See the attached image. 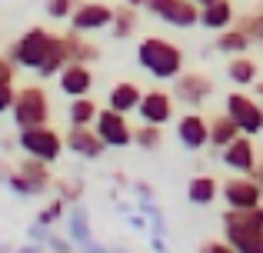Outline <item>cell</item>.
Instances as JSON below:
<instances>
[{
    "mask_svg": "<svg viewBox=\"0 0 263 253\" xmlns=\"http://www.w3.org/2000/svg\"><path fill=\"white\" fill-rule=\"evenodd\" d=\"M140 84H134V80H120V84L110 87L107 93V107L110 110H120V113H134L137 104H140Z\"/></svg>",
    "mask_w": 263,
    "mask_h": 253,
    "instance_id": "d6986e66",
    "label": "cell"
},
{
    "mask_svg": "<svg viewBox=\"0 0 263 253\" xmlns=\"http://www.w3.org/2000/svg\"><path fill=\"white\" fill-rule=\"evenodd\" d=\"M50 253H57V250H50Z\"/></svg>",
    "mask_w": 263,
    "mask_h": 253,
    "instance_id": "7bdbcfd3",
    "label": "cell"
},
{
    "mask_svg": "<svg viewBox=\"0 0 263 253\" xmlns=\"http://www.w3.org/2000/svg\"><path fill=\"white\" fill-rule=\"evenodd\" d=\"M220 193V183L213 180V177H193L190 183H186V200L197 203V207H206V203H213Z\"/></svg>",
    "mask_w": 263,
    "mask_h": 253,
    "instance_id": "d4e9b609",
    "label": "cell"
},
{
    "mask_svg": "<svg viewBox=\"0 0 263 253\" xmlns=\"http://www.w3.org/2000/svg\"><path fill=\"white\" fill-rule=\"evenodd\" d=\"M57 87L67 97H84V93H90L93 90V70H90V64H77V60L64 64V70L57 73Z\"/></svg>",
    "mask_w": 263,
    "mask_h": 253,
    "instance_id": "4fadbf2b",
    "label": "cell"
},
{
    "mask_svg": "<svg viewBox=\"0 0 263 253\" xmlns=\"http://www.w3.org/2000/svg\"><path fill=\"white\" fill-rule=\"evenodd\" d=\"M137 113H140V124L167 127L170 120H174V93H167V90H147V93H140Z\"/></svg>",
    "mask_w": 263,
    "mask_h": 253,
    "instance_id": "7c38bea8",
    "label": "cell"
},
{
    "mask_svg": "<svg viewBox=\"0 0 263 253\" xmlns=\"http://www.w3.org/2000/svg\"><path fill=\"white\" fill-rule=\"evenodd\" d=\"M7 183H10V190L17 197H33V190H30V183L24 180V177L17 173V170H10V173H7Z\"/></svg>",
    "mask_w": 263,
    "mask_h": 253,
    "instance_id": "836d02e7",
    "label": "cell"
},
{
    "mask_svg": "<svg viewBox=\"0 0 263 253\" xmlns=\"http://www.w3.org/2000/svg\"><path fill=\"white\" fill-rule=\"evenodd\" d=\"M137 64L154 80H174L177 73H183V50L163 37H143L137 47Z\"/></svg>",
    "mask_w": 263,
    "mask_h": 253,
    "instance_id": "7a4b0ae2",
    "label": "cell"
},
{
    "mask_svg": "<svg viewBox=\"0 0 263 253\" xmlns=\"http://www.w3.org/2000/svg\"><path fill=\"white\" fill-rule=\"evenodd\" d=\"M17 147L24 150V157H37L44 163H57L60 153H64V133L53 130L50 124L40 127H24L17 137Z\"/></svg>",
    "mask_w": 263,
    "mask_h": 253,
    "instance_id": "5b68a950",
    "label": "cell"
},
{
    "mask_svg": "<svg viewBox=\"0 0 263 253\" xmlns=\"http://www.w3.org/2000/svg\"><path fill=\"white\" fill-rule=\"evenodd\" d=\"M47 247H50V250H57V253H73L70 240H64V237H47Z\"/></svg>",
    "mask_w": 263,
    "mask_h": 253,
    "instance_id": "8d00e7d4",
    "label": "cell"
},
{
    "mask_svg": "<svg viewBox=\"0 0 263 253\" xmlns=\"http://www.w3.org/2000/svg\"><path fill=\"white\" fill-rule=\"evenodd\" d=\"M64 213H67V200H60V197H57V200H50L37 213V223H40V227H53L57 220H64Z\"/></svg>",
    "mask_w": 263,
    "mask_h": 253,
    "instance_id": "f1b7e54d",
    "label": "cell"
},
{
    "mask_svg": "<svg viewBox=\"0 0 263 253\" xmlns=\"http://www.w3.org/2000/svg\"><path fill=\"white\" fill-rule=\"evenodd\" d=\"M13 70H17V67L7 57H0V84H13Z\"/></svg>",
    "mask_w": 263,
    "mask_h": 253,
    "instance_id": "74e56055",
    "label": "cell"
},
{
    "mask_svg": "<svg viewBox=\"0 0 263 253\" xmlns=\"http://www.w3.org/2000/svg\"><path fill=\"white\" fill-rule=\"evenodd\" d=\"M143 10H150L154 17H160L163 24L180 27V30H190L200 20V7L193 4V0H147Z\"/></svg>",
    "mask_w": 263,
    "mask_h": 253,
    "instance_id": "ba28073f",
    "label": "cell"
},
{
    "mask_svg": "<svg viewBox=\"0 0 263 253\" xmlns=\"http://www.w3.org/2000/svg\"><path fill=\"white\" fill-rule=\"evenodd\" d=\"M64 150L84 157V160H97V157L107 150V143L97 137L93 127H70V130L64 133Z\"/></svg>",
    "mask_w": 263,
    "mask_h": 253,
    "instance_id": "9a60e30c",
    "label": "cell"
},
{
    "mask_svg": "<svg viewBox=\"0 0 263 253\" xmlns=\"http://www.w3.org/2000/svg\"><path fill=\"white\" fill-rule=\"evenodd\" d=\"M137 27H140V7H114V20H110V33H114L117 40H127L137 33Z\"/></svg>",
    "mask_w": 263,
    "mask_h": 253,
    "instance_id": "7402d4cb",
    "label": "cell"
},
{
    "mask_svg": "<svg viewBox=\"0 0 263 253\" xmlns=\"http://www.w3.org/2000/svg\"><path fill=\"white\" fill-rule=\"evenodd\" d=\"M223 167H230L233 173H253L257 170V153H253V140L247 133L233 137L230 143H227L223 150Z\"/></svg>",
    "mask_w": 263,
    "mask_h": 253,
    "instance_id": "5bb4252c",
    "label": "cell"
},
{
    "mask_svg": "<svg viewBox=\"0 0 263 253\" xmlns=\"http://www.w3.org/2000/svg\"><path fill=\"white\" fill-rule=\"evenodd\" d=\"M250 33L243 30V24H237V27H223V30H220V37H217V50L220 53H227V57H237V53H247L250 50Z\"/></svg>",
    "mask_w": 263,
    "mask_h": 253,
    "instance_id": "ffe728a7",
    "label": "cell"
},
{
    "mask_svg": "<svg viewBox=\"0 0 263 253\" xmlns=\"http://www.w3.org/2000/svg\"><path fill=\"white\" fill-rule=\"evenodd\" d=\"M240 24H243V30L250 33L253 44H263V10H260V13H250V17H243Z\"/></svg>",
    "mask_w": 263,
    "mask_h": 253,
    "instance_id": "4dcf8cb0",
    "label": "cell"
},
{
    "mask_svg": "<svg viewBox=\"0 0 263 253\" xmlns=\"http://www.w3.org/2000/svg\"><path fill=\"white\" fill-rule=\"evenodd\" d=\"M17 170L20 177H24L27 183H30V190H33V197L37 193H44V190H50L53 187V177H50V163H44V160H37V157H24V160L17 163Z\"/></svg>",
    "mask_w": 263,
    "mask_h": 253,
    "instance_id": "e0dca14e",
    "label": "cell"
},
{
    "mask_svg": "<svg viewBox=\"0 0 263 253\" xmlns=\"http://www.w3.org/2000/svg\"><path fill=\"white\" fill-rule=\"evenodd\" d=\"M223 240L237 253H263V203L223 213Z\"/></svg>",
    "mask_w": 263,
    "mask_h": 253,
    "instance_id": "6da1fadb",
    "label": "cell"
},
{
    "mask_svg": "<svg viewBox=\"0 0 263 253\" xmlns=\"http://www.w3.org/2000/svg\"><path fill=\"white\" fill-rule=\"evenodd\" d=\"M114 20V7L103 4V0H90V4H77L70 13V30L77 33H93V30H103L110 27Z\"/></svg>",
    "mask_w": 263,
    "mask_h": 253,
    "instance_id": "8fae6325",
    "label": "cell"
},
{
    "mask_svg": "<svg viewBox=\"0 0 263 253\" xmlns=\"http://www.w3.org/2000/svg\"><path fill=\"white\" fill-rule=\"evenodd\" d=\"M70 233L77 243H87L90 240V223H87V213H73L70 217Z\"/></svg>",
    "mask_w": 263,
    "mask_h": 253,
    "instance_id": "d6a6232c",
    "label": "cell"
},
{
    "mask_svg": "<svg viewBox=\"0 0 263 253\" xmlns=\"http://www.w3.org/2000/svg\"><path fill=\"white\" fill-rule=\"evenodd\" d=\"M10 117H13V124H17V130L50 124V97H47V90L40 84L20 87V90L13 93Z\"/></svg>",
    "mask_w": 263,
    "mask_h": 253,
    "instance_id": "277c9868",
    "label": "cell"
},
{
    "mask_svg": "<svg viewBox=\"0 0 263 253\" xmlns=\"http://www.w3.org/2000/svg\"><path fill=\"white\" fill-rule=\"evenodd\" d=\"M64 40H67V53H70V60H77V64H93V60L100 57V50H97L90 40H84V33L70 30V33H64Z\"/></svg>",
    "mask_w": 263,
    "mask_h": 253,
    "instance_id": "4316f807",
    "label": "cell"
},
{
    "mask_svg": "<svg viewBox=\"0 0 263 253\" xmlns=\"http://www.w3.org/2000/svg\"><path fill=\"white\" fill-rule=\"evenodd\" d=\"M134 143L140 150H157L163 143V127H157V124H140L134 130Z\"/></svg>",
    "mask_w": 263,
    "mask_h": 253,
    "instance_id": "83f0119b",
    "label": "cell"
},
{
    "mask_svg": "<svg viewBox=\"0 0 263 253\" xmlns=\"http://www.w3.org/2000/svg\"><path fill=\"white\" fill-rule=\"evenodd\" d=\"M253 177H257V180H260V187H263V157L257 160V170H253Z\"/></svg>",
    "mask_w": 263,
    "mask_h": 253,
    "instance_id": "f35d334b",
    "label": "cell"
},
{
    "mask_svg": "<svg viewBox=\"0 0 263 253\" xmlns=\"http://www.w3.org/2000/svg\"><path fill=\"white\" fill-rule=\"evenodd\" d=\"M93 130H97V137H100L107 147H114V150H123V147L134 143V127L127 124V113L110 110V107L107 110H97Z\"/></svg>",
    "mask_w": 263,
    "mask_h": 253,
    "instance_id": "52a82bcc",
    "label": "cell"
},
{
    "mask_svg": "<svg viewBox=\"0 0 263 253\" xmlns=\"http://www.w3.org/2000/svg\"><path fill=\"white\" fill-rule=\"evenodd\" d=\"M64 64H70V53H67V40H64V37H53V44H50V50H47L44 64H40L33 73H37L40 80H50V77H57V73L64 70Z\"/></svg>",
    "mask_w": 263,
    "mask_h": 253,
    "instance_id": "44dd1931",
    "label": "cell"
},
{
    "mask_svg": "<svg viewBox=\"0 0 263 253\" xmlns=\"http://www.w3.org/2000/svg\"><path fill=\"white\" fill-rule=\"evenodd\" d=\"M73 7H77V0H44V13L50 20H70Z\"/></svg>",
    "mask_w": 263,
    "mask_h": 253,
    "instance_id": "f546056e",
    "label": "cell"
},
{
    "mask_svg": "<svg viewBox=\"0 0 263 253\" xmlns=\"http://www.w3.org/2000/svg\"><path fill=\"white\" fill-rule=\"evenodd\" d=\"M233 17H237V10H233L230 0H210V4L200 7V20L197 24L203 27V30H223V27L233 24Z\"/></svg>",
    "mask_w": 263,
    "mask_h": 253,
    "instance_id": "ac0fdd59",
    "label": "cell"
},
{
    "mask_svg": "<svg viewBox=\"0 0 263 253\" xmlns=\"http://www.w3.org/2000/svg\"><path fill=\"white\" fill-rule=\"evenodd\" d=\"M206 127H210V147H217V150H223L233 137H240V127L233 124V117L227 110L217 113V117H210V120H206Z\"/></svg>",
    "mask_w": 263,
    "mask_h": 253,
    "instance_id": "cb8c5ba5",
    "label": "cell"
},
{
    "mask_svg": "<svg viewBox=\"0 0 263 253\" xmlns=\"http://www.w3.org/2000/svg\"><path fill=\"white\" fill-rule=\"evenodd\" d=\"M57 193H60V200L73 203V200H80V193H84V183L80 180H57Z\"/></svg>",
    "mask_w": 263,
    "mask_h": 253,
    "instance_id": "1f68e13d",
    "label": "cell"
},
{
    "mask_svg": "<svg viewBox=\"0 0 263 253\" xmlns=\"http://www.w3.org/2000/svg\"><path fill=\"white\" fill-rule=\"evenodd\" d=\"M53 37H57V33H50L47 27H27V30L10 44L7 60H10L13 67H24V70H37V67L44 64L47 50H50Z\"/></svg>",
    "mask_w": 263,
    "mask_h": 253,
    "instance_id": "3957f363",
    "label": "cell"
},
{
    "mask_svg": "<svg viewBox=\"0 0 263 253\" xmlns=\"http://www.w3.org/2000/svg\"><path fill=\"white\" fill-rule=\"evenodd\" d=\"M193 4H197V7H203V4H210V0H193Z\"/></svg>",
    "mask_w": 263,
    "mask_h": 253,
    "instance_id": "b9f144b4",
    "label": "cell"
},
{
    "mask_svg": "<svg viewBox=\"0 0 263 253\" xmlns=\"http://www.w3.org/2000/svg\"><path fill=\"white\" fill-rule=\"evenodd\" d=\"M13 93H17V87H13V84H0V113H10Z\"/></svg>",
    "mask_w": 263,
    "mask_h": 253,
    "instance_id": "e575fe53",
    "label": "cell"
},
{
    "mask_svg": "<svg viewBox=\"0 0 263 253\" xmlns=\"http://www.w3.org/2000/svg\"><path fill=\"white\" fill-rule=\"evenodd\" d=\"M20 253H40V247H33V243H30V247H24Z\"/></svg>",
    "mask_w": 263,
    "mask_h": 253,
    "instance_id": "60d3db41",
    "label": "cell"
},
{
    "mask_svg": "<svg viewBox=\"0 0 263 253\" xmlns=\"http://www.w3.org/2000/svg\"><path fill=\"white\" fill-rule=\"evenodd\" d=\"M200 253H237V250H233L227 240H206L203 247H200Z\"/></svg>",
    "mask_w": 263,
    "mask_h": 253,
    "instance_id": "d590c367",
    "label": "cell"
},
{
    "mask_svg": "<svg viewBox=\"0 0 263 253\" xmlns=\"http://www.w3.org/2000/svg\"><path fill=\"white\" fill-rule=\"evenodd\" d=\"M213 93V80L206 77V73H177L174 77V100H180V104H186L190 110H200L203 107V100H210Z\"/></svg>",
    "mask_w": 263,
    "mask_h": 253,
    "instance_id": "9c48e42d",
    "label": "cell"
},
{
    "mask_svg": "<svg viewBox=\"0 0 263 253\" xmlns=\"http://www.w3.org/2000/svg\"><path fill=\"white\" fill-rule=\"evenodd\" d=\"M227 77L237 87H250L253 80H257V60H250L247 53H237V57L227 64Z\"/></svg>",
    "mask_w": 263,
    "mask_h": 253,
    "instance_id": "484cf974",
    "label": "cell"
},
{
    "mask_svg": "<svg viewBox=\"0 0 263 253\" xmlns=\"http://www.w3.org/2000/svg\"><path fill=\"white\" fill-rule=\"evenodd\" d=\"M123 4H130V7H143L147 0H123Z\"/></svg>",
    "mask_w": 263,
    "mask_h": 253,
    "instance_id": "ab89813d",
    "label": "cell"
},
{
    "mask_svg": "<svg viewBox=\"0 0 263 253\" xmlns=\"http://www.w3.org/2000/svg\"><path fill=\"white\" fill-rule=\"evenodd\" d=\"M227 113L233 117V124L240 127V133L257 137L263 133V107L247 93H230L227 97Z\"/></svg>",
    "mask_w": 263,
    "mask_h": 253,
    "instance_id": "30bf717a",
    "label": "cell"
},
{
    "mask_svg": "<svg viewBox=\"0 0 263 253\" xmlns=\"http://www.w3.org/2000/svg\"><path fill=\"white\" fill-rule=\"evenodd\" d=\"M177 140L183 143L186 150H203L210 143V127H206V117L203 113H183L177 120Z\"/></svg>",
    "mask_w": 263,
    "mask_h": 253,
    "instance_id": "2e32d148",
    "label": "cell"
},
{
    "mask_svg": "<svg viewBox=\"0 0 263 253\" xmlns=\"http://www.w3.org/2000/svg\"><path fill=\"white\" fill-rule=\"evenodd\" d=\"M220 197L227 200L230 210H250V207H260L263 203V187L253 173H237L220 187Z\"/></svg>",
    "mask_w": 263,
    "mask_h": 253,
    "instance_id": "8992f818",
    "label": "cell"
},
{
    "mask_svg": "<svg viewBox=\"0 0 263 253\" xmlns=\"http://www.w3.org/2000/svg\"><path fill=\"white\" fill-rule=\"evenodd\" d=\"M97 100L84 93V97H70V107H67V120H70V127H93L97 120Z\"/></svg>",
    "mask_w": 263,
    "mask_h": 253,
    "instance_id": "603a6c76",
    "label": "cell"
}]
</instances>
